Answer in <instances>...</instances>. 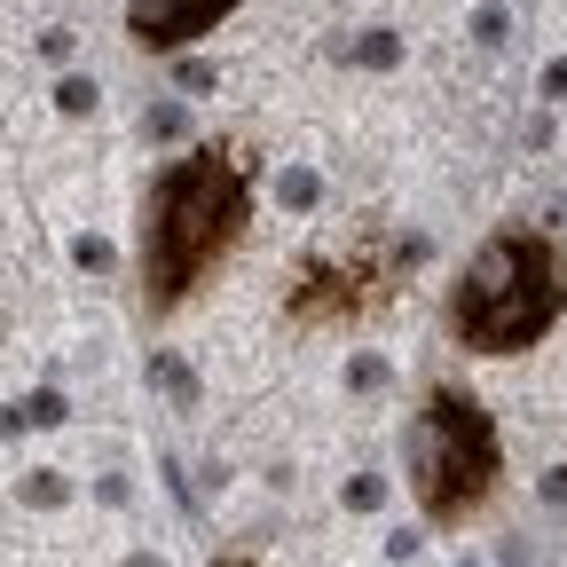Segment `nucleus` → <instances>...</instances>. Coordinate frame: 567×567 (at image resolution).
Listing matches in <instances>:
<instances>
[{
  "label": "nucleus",
  "instance_id": "423d86ee",
  "mask_svg": "<svg viewBox=\"0 0 567 567\" xmlns=\"http://www.w3.org/2000/svg\"><path fill=\"white\" fill-rule=\"evenodd\" d=\"M213 567H260L252 551H221V559H213Z\"/></svg>",
  "mask_w": 567,
  "mask_h": 567
},
{
  "label": "nucleus",
  "instance_id": "20e7f679",
  "mask_svg": "<svg viewBox=\"0 0 567 567\" xmlns=\"http://www.w3.org/2000/svg\"><path fill=\"white\" fill-rule=\"evenodd\" d=\"M417 268V237H354L347 252L300 260V276L284 284V323L292 331H354L371 323Z\"/></svg>",
  "mask_w": 567,
  "mask_h": 567
},
{
  "label": "nucleus",
  "instance_id": "f257e3e1",
  "mask_svg": "<svg viewBox=\"0 0 567 567\" xmlns=\"http://www.w3.org/2000/svg\"><path fill=\"white\" fill-rule=\"evenodd\" d=\"M245 229H252V166L237 142H197V151L166 158L142 189L134 221V308L151 323H174L237 260Z\"/></svg>",
  "mask_w": 567,
  "mask_h": 567
},
{
  "label": "nucleus",
  "instance_id": "7ed1b4c3",
  "mask_svg": "<svg viewBox=\"0 0 567 567\" xmlns=\"http://www.w3.org/2000/svg\"><path fill=\"white\" fill-rule=\"evenodd\" d=\"M402 481H410V505L425 528H473L496 488H505V434H496L488 402L465 379H425V394L410 402L402 425Z\"/></svg>",
  "mask_w": 567,
  "mask_h": 567
},
{
  "label": "nucleus",
  "instance_id": "39448f33",
  "mask_svg": "<svg viewBox=\"0 0 567 567\" xmlns=\"http://www.w3.org/2000/svg\"><path fill=\"white\" fill-rule=\"evenodd\" d=\"M237 0H126V40L151 55H182L189 40L221 32Z\"/></svg>",
  "mask_w": 567,
  "mask_h": 567
},
{
  "label": "nucleus",
  "instance_id": "f03ea898",
  "mask_svg": "<svg viewBox=\"0 0 567 567\" xmlns=\"http://www.w3.org/2000/svg\"><path fill=\"white\" fill-rule=\"evenodd\" d=\"M559 323H567V245L536 221L488 229L465 252V268L450 276V292H442L450 347L481 354V363L536 354Z\"/></svg>",
  "mask_w": 567,
  "mask_h": 567
}]
</instances>
